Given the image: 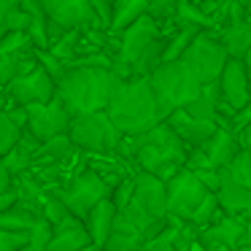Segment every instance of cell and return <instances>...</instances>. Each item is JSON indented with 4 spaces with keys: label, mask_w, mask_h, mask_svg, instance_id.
Here are the masks:
<instances>
[{
    "label": "cell",
    "mask_w": 251,
    "mask_h": 251,
    "mask_svg": "<svg viewBox=\"0 0 251 251\" xmlns=\"http://www.w3.org/2000/svg\"><path fill=\"white\" fill-rule=\"evenodd\" d=\"M197 238H200L202 249L205 246H227V249L238 251L240 246H249L251 243V224L249 216H219L211 227L205 229H197Z\"/></svg>",
    "instance_id": "13"
},
{
    "label": "cell",
    "mask_w": 251,
    "mask_h": 251,
    "mask_svg": "<svg viewBox=\"0 0 251 251\" xmlns=\"http://www.w3.org/2000/svg\"><path fill=\"white\" fill-rule=\"evenodd\" d=\"M0 108H6V98H3V92H0Z\"/></svg>",
    "instance_id": "41"
},
{
    "label": "cell",
    "mask_w": 251,
    "mask_h": 251,
    "mask_svg": "<svg viewBox=\"0 0 251 251\" xmlns=\"http://www.w3.org/2000/svg\"><path fill=\"white\" fill-rule=\"evenodd\" d=\"M219 95L229 111H240L251 103V71L243 60H229L219 78Z\"/></svg>",
    "instance_id": "14"
},
{
    "label": "cell",
    "mask_w": 251,
    "mask_h": 251,
    "mask_svg": "<svg viewBox=\"0 0 251 251\" xmlns=\"http://www.w3.org/2000/svg\"><path fill=\"white\" fill-rule=\"evenodd\" d=\"M51 195H57L62 202H65L68 211H71L76 219L84 222V219L89 216V211H92L98 202H103V200L111 197V186H108V181H105L100 173H95L92 168H84L71 184L62 186V189H54Z\"/></svg>",
    "instance_id": "8"
},
{
    "label": "cell",
    "mask_w": 251,
    "mask_h": 251,
    "mask_svg": "<svg viewBox=\"0 0 251 251\" xmlns=\"http://www.w3.org/2000/svg\"><path fill=\"white\" fill-rule=\"evenodd\" d=\"M71 122H73V116L60 98L25 108V130L41 143L51 141V138H60V135H68Z\"/></svg>",
    "instance_id": "11"
},
{
    "label": "cell",
    "mask_w": 251,
    "mask_h": 251,
    "mask_svg": "<svg viewBox=\"0 0 251 251\" xmlns=\"http://www.w3.org/2000/svg\"><path fill=\"white\" fill-rule=\"evenodd\" d=\"M189 151L192 149H186V143L170 130L168 122H162L143 135H125L116 154L135 170L170 181L178 170H184Z\"/></svg>",
    "instance_id": "1"
},
{
    "label": "cell",
    "mask_w": 251,
    "mask_h": 251,
    "mask_svg": "<svg viewBox=\"0 0 251 251\" xmlns=\"http://www.w3.org/2000/svg\"><path fill=\"white\" fill-rule=\"evenodd\" d=\"M243 62H246V68L251 71V46H249V51H246V57H243Z\"/></svg>",
    "instance_id": "40"
},
{
    "label": "cell",
    "mask_w": 251,
    "mask_h": 251,
    "mask_svg": "<svg viewBox=\"0 0 251 251\" xmlns=\"http://www.w3.org/2000/svg\"><path fill=\"white\" fill-rule=\"evenodd\" d=\"M181 60L197 73V78L202 84H216L229 62V54L213 30H200Z\"/></svg>",
    "instance_id": "9"
},
{
    "label": "cell",
    "mask_w": 251,
    "mask_h": 251,
    "mask_svg": "<svg viewBox=\"0 0 251 251\" xmlns=\"http://www.w3.org/2000/svg\"><path fill=\"white\" fill-rule=\"evenodd\" d=\"M208 195H211V189L192 170H186V168L178 170L168 181V216L178 219V222H189L192 213L197 211V205Z\"/></svg>",
    "instance_id": "12"
},
{
    "label": "cell",
    "mask_w": 251,
    "mask_h": 251,
    "mask_svg": "<svg viewBox=\"0 0 251 251\" xmlns=\"http://www.w3.org/2000/svg\"><path fill=\"white\" fill-rule=\"evenodd\" d=\"M176 11H178V0H149V8H146L149 17L154 22H159L165 30L170 25H176Z\"/></svg>",
    "instance_id": "28"
},
{
    "label": "cell",
    "mask_w": 251,
    "mask_h": 251,
    "mask_svg": "<svg viewBox=\"0 0 251 251\" xmlns=\"http://www.w3.org/2000/svg\"><path fill=\"white\" fill-rule=\"evenodd\" d=\"M197 33H200V30H195V27H184V25H176V27L168 33V38H165L162 65H165V62H176V60H181V57L186 54V49H189V44L195 41V35H197Z\"/></svg>",
    "instance_id": "24"
},
{
    "label": "cell",
    "mask_w": 251,
    "mask_h": 251,
    "mask_svg": "<svg viewBox=\"0 0 251 251\" xmlns=\"http://www.w3.org/2000/svg\"><path fill=\"white\" fill-rule=\"evenodd\" d=\"M170 30H165L151 17H141L132 27L122 35H111V65L122 78L127 76H151L162 65L165 38Z\"/></svg>",
    "instance_id": "2"
},
{
    "label": "cell",
    "mask_w": 251,
    "mask_h": 251,
    "mask_svg": "<svg viewBox=\"0 0 251 251\" xmlns=\"http://www.w3.org/2000/svg\"><path fill=\"white\" fill-rule=\"evenodd\" d=\"M17 3L19 0H0V38L8 33V17L17 8Z\"/></svg>",
    "instance_id": "34"
},
{
    "label": "cell",
    "mask_w": 251,
    "mask_h": 251,
    "mask_svg": "<svg viewBox=\"0 0 251 251\" xmlns=\"http://www.w3.org/2000/svg\"><path fill=\"white\" fill-rule=\"evenodd\" d=\"M95 6V11H98V17H100V22L108 27V22H111V8H114V0H89Z\"/></svg>",
    "instance_id": "35"
},
{
    "label": "cell",
    "mask_w": 251,
    "mask_h": 251,
    "mask_svg": "<svg viewBox=\"0 0 251 251\" xmlns=\"http://www.w3.org/2000/svg\"><path fill=\"white\" fill-rule=\"evenodd\" d=\"M17 202H19V192H17V189L0 192V213H6L8 208H14Z\"/></svg>",
    "instance_id": "36"
},
{
    "label": "cell",
    "mask_w": 251,
    "mask_h": 251,
    "mask_svg": "<svg viewBox=\"0 0 251 251\" xmlns=\"http://www.w3.org/2000/svg\"><path fill=\"white\" fill-rule=\"evenodd\" d=\"M3 98H6L8 105H17V108H30V105L49 103V100L57 98V78L38 62L27 73L14 78L3 89Z\"/></svg>",
    "instance_id": "10"
},
{
    "label": "cell",
    "mask_w": 251,
    "mask_h": 251,
    "mask_svg": "<svg viewBox=\"0 0 251 251\" xmlns=\"http://www.w3.org/2000/svg\"><path fill=\"white\" fill-rule=\"evenodd\" d=\"M216 197H219L222 211L229 213V216H249V213H251V189L240 184V181L235 178L227 168L219 170Z\"/></svg>",
    "instance_id": "17"
},
{
    "label": "cell",
    "mask_w": 251,
    "mask_h": 251,
    "mask_svg": "<svg viewBox=\"0 0 251 251\" xmlns=\"http://www.w3.org/2000/svg\"><path fill=\"white\" fill-rule=\"evenodd\" d=\"M219 216H224V211H222V205H219L216 192H211V195H208L205 200L197 205V211L192 213V219L186 224H189V227H195V229H205V227H211Z\"/></svg>",
    "instance_id": "26"
},
{
    "label": "cell",
    "mask_w": 251,
    "mask_h": 251,
    "mask_svg": "<svg viewBox=\"0 0 251 251\" xmlns=\"http://www.w3.org/2000/svg\"><path fill=\"white\" fill-rule=\"evenodd\" d=\"M143 235L138 227H132L125 216H116V224H114V232H111L108 243H105L103 251H143Z\"/></svg>",
    "instance_id": "22"
},
{
    "label": "cell",
    "mask_w": 251,
    "mask_h": 251,
    "mask_svg": "<svg viewBox=\"0 0 251 251\" xmlns=\"http://www.w3.org/2000/svg\"><path fill=\"white\" fill-rule=\"evenodd\" d=\"M132 197H135V178H132V176H127L125 181H119V184L111 189V200H114V205L119 208V211H125V208L130 205Z\"/></svg>",
    "instance_id": "30"
},
{
    "label": "cell",
    "mask_w": 251,
    "mask_h": 251,
    "mask_svg": "<svg viewBox=\"0 0 251 251\" xmlns=\"http://www.w3.org/2000/svg\"><path fill=\"white\" fill-rule=\"evenodd\" d=\"M116 216H119V208L114 205V200H103L89 211V216L84 219V227H87L89 238H92V246L95 249H105L111 232H114V224H116Z\"/></svg>",
    "instance_id": "19"
},
{
    "label": "cell",
    "mask_w": 251,
    "mask_h": 251,
    "mask_svg": "<svg viewBox=\"0 0 251 251\" xmlns=\"http://www.w3.org/2000/svg\"><path fill=\"white\" fill-rule=\"evenodd\" d=\"M146 8H149V0H114L108 33L111 35H122L127 27H132L141 17H146Z\"/></svg>",
    "instance_id": "21"
},
{
    "label": "cell",
    "mask_w": 251,
    "mask_h": 251,
    "mask_svg": "<svg viewBox=\"0 0 251 251\" xmlns=\"http://www.w3.org/2000/svg\"><path fill=\"white\" fill-rule=\"evenodd\" d=\"M227 170H229V173H232L243 186H249V189H251V154H249V151H240L238 157H235V162L229 165Z\"/></svg>",
    "instance_id": "32"
},
{
    "label": "cell",
    "mask_w": 251,
    "mask_h": 251,
    "mask_svg": "<svg viewBox=\"0 0 251 251\" xmlns=\"http://www.w3.org/2000/svg\"><path fill=\"white\" fill-rule=\"evenodd\" d=\"M132 178H135V200L151 216L168 219V181L157 178L151 173H143V170H135Z\"/></svg>",
    "instance_id": "15"
},
{
    "label": "cell",
    "mask_w": 251,
    "mask_h": 251,
    "mask_svg": "<svg viewBox=\"0 0 251 251\" xmlns=\"http://www.w3.org/2000/svg\"><path fill=\"white\" fill-rule=\"evenodd\" d=\"M41 3H44L46 19H49V41L51 44L60 41L65 33H73V30L105 27L89 0H41Z\"/></svg>",
    "instance_id": "7"
},
{
    "label": "cell",
    "mask_w": 251,
    "mask_h": 251,
    "mask_svg": "<svg viewBox=\"0 0 251 251\" xmlns=\"http://www.w3.org/2000/svg\"><path fill=\"white\" fill-rule=\"evenodd\" d=\"M41 211L38 205H30V202L19 200L14 208H8L6 213H0V229H14V232H30L35 222H38Z\"/></svg>",
    "instance_id": "23"
},
{
    "label": "cell",
    "mask_w": 251,
    "mask_h": 251,
    "mask_svg": "<svg viewBox=\"0 0 251 251\" xmlns=\"http://www.w3.org/2000/svg\"><path fill=\"white\" fill-rule=\"evenodd\" d=\"M105 114L111 116L122 135H143L165 122L149 76H119Z\"/></svg>",
    "instance_id": "3"
},
{
    "label": "cell",
    "mask_w": 251,
    "mask_h": 251,
    "mask_svg": "<svg viewBox=\"0 0 251 251\" xmlns=\"http://www.w3.org/2000/svg\"><path fill=\"white\" fill-rule=\"evenodd\" d=\"M68 138L73 141V146L78 151L89 154V157H108L116 154L125 141L116 125L111 122V116L105 111H95V114H78L73 116Z\"/></svg>",
    "instance_id": "6"
},
{
    "label": "cell",
    "mask_w": 251,
    "mask_h": 251,
    "mask_svg": "<svg viewBox=\"0 0 251 251\" xmlns=\"http://www.w3.org/2000/svg\"><path fill=\"white\" fill-rule=\"evenodd\" d=\"M46 251H95V246H92V238H89L84 222L73 216L65 224L54 227V238H51Z\"/></svg>",
    "instance_id": "20"
},
{
    "label": "cell",
    "mask_w": 251,
    "mask_h": 251,
    "mask_svg": "<svg viewBox=\"0 0 251 251\" xmlns=\"http://www.w3.org/2000/svg\"><path fill=\"white\" fill-rule=\"evenodd\" d=\"M205 251H232V249H227V246H205Z\"/></svg>",
    "instance_id": "39"
},
{
    "label": "cell",
    "mask_w": 251,
    "mask_h": 251,
    "mask_svg": "<svg viewBox=\"0 0 251 251\" xmlns=\"http://www.w3.org/2000/svg\"><path fill=\"white\" fill-rule=\"evenodd\" d=\"M27 235H30V246L25 251H46L51 243V238H54V227H51L44 216H38V222L30 227Z\"/></svg>",
    "instance_id": "29"
},
{
    "label": "cell",
    "mask_w": 251,
    "mask_h": 251,
    "mask_svg": "<svg viewBox=\"0 0 251 251\" xmlns=\"http://www.w3.org/2000/svg\"><path fill=\"white\" fill-rule=\"evenodd\" d=\"M238 143H240V149H243V151L251 154V125L243 127V130L238 132Z\"/></svg>",
    "instance_id": "38"
},
{
    "label": "cell",
    "mask_w": 251,
    "mask_h": 251,
    "mask_svg": "<svg viewBox=\"0 0 251 251\" xmlns=\"http://www.w3.org/2000/svg\"><path fill=\"white\" fill-rule=\"evenodd\" d=\"M38 211H41V216H44L51 227H60V224L68 222V219H73V213L65 208V202H62L57 195H51V192H44V195H41Z\"/></svg>",
    "instance_id": "25"
},
{
    "label": "cell",
    "mask_w": 251,
    "mask_h": 251,
    "mask_svg": "<svg viewBox=\"0 0 251 251\" xmlns=\"http://www.w3.org/2000/svg\"><path fill=\"white\" fill-rule=\"evenodd\" d=\"M249 125H251V103L246 105V108L235 111L232 119H229V127H227V130H232L235 135H238V132L243 130V127H249Z\"/></svg>",
    "instance_id": "33"
},
{
    "label": "cell",
    "mask_w": 251,
    "mask_h": 251,
    "mask_svg": "<svg viewBox=\"0 0 251 251\" xmlns=\"http://www.w3.org/2000/svg\"><path fill=\"white\" fill-rule=\"evenodd\" d=\"M119 81V73L111 65H76L68 68L57 81V98L65 103L71 116L105 111Z\"/></svg>",
    "instance_id": "4"
},
{
    "label": "cell",
    "mask_w": 251,
    "mask_h": 251,
    "mask_svg": "<svg viewBox=\"0 0 251 251\" xmlns=\"http://www.w3.org/2000/svg\"><path fill=\"white\" fill-rule=\"evenodd\" d=\"M165 122H168L170 130H173L176 135H178L181 141L186 143V149H200V146H205V143L213 138V132L219 130V125L205 122V119H195V116H189L184 108H181V111H173V114H170Z\"/></svg>",
    "instance_id": "16"
},
{
    "label": "cell",
    "mask_w": 251,
    "mask_h": 251,
    "mask_svg": "<svg viewBox=\"0 0 251 251\" xmlns=\"http://www.w3.org/2000/svg\"><path fill=\"white\" fill-rule=\"evenodd\" d=\"M200 151L208 157V162H211L213 170H224V168H229V165L235 162V157H238L243 149H240L238 135H235L232 130L219 127V130L213 132L211 141H208L205 146H200Z\"/></svg>",
    "instance_id": "18"
},
{
    "label": "cell",
    "mask_w": 251,
    "mask_h": 251,
    "mask_svg": "<svg viewBox=\"0 0 251 251\" xmlns=\"http://www.w3.org/2000/svg\"><path fill=\"white\" fill-rule=\"evenodd\" d=\"M30 246L27 232H14V229H0V251H25Z\"/></svg>",
    "instance_id": "31"
},
{
    "label": "cell",
    "mask_w": 251,
    "mask_h": 251,
    "mask_svg": "<svg viewBox=\"0 0 251 251\" xmlns=\"http://www.w3.org/2000/svg\"><path fill=\"white\" fill-rule=\"evenodd\" d=\"M154 89V98H157V105L162 111V116L168 119L173 111H181L202 92V81L197 78V73L186 65L184 60L176 62H165L157 71L149 76Z\"/></svg>",
    "instance_id": "5"
},
{
    "label": "cell",
    "mask_w": 251,
    "mask_h": 251,
    "mask_svg": "<svg viewBox=\"0 0 251 251\" xmlns=\"http://www.w3.org/2000/svg\"><path fill=\"white\" fill-rule=\"evenodd\" d=\"M19 135H22V127L11 119L6 108H0V159L19 143Z\"/></svg>",
    "instance_id": "27"
},
{
    "label": "cell",
    "mask_w": 251,
    "mask_h": 251,
    "mask_svg": "<svg viewBox=\"0 0 251 251\" xmlns=\"http://www.w3.org/2000/svg\"><path fill=\"white\" fill-rule=\"evenodd\" d=\"M249 224H251V213H249Z\"/></svg>",
    "instance_id": "42"
},
{
    "label": "cell",
    "mask_w": 251,
    "mask_h": 251,
    "mask_svg": "<svg viewBox=\"0 0 251 251\" xmlns=\"http://www.w3.org/2000/svg\"><path fill=\"white\" fill-rule=\"evenodd\" d=\"M14 189V176L8 173V168L3 162H0V192H8Z\"/></svg>",
    "instance_id": "37"
}]
</instances>
